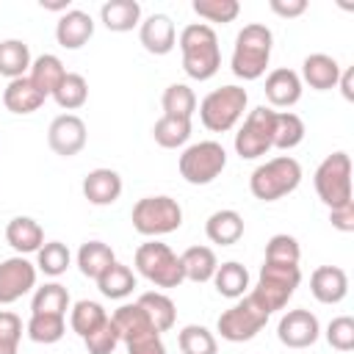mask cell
Returning a JSON list of instances; mask_svg holds the SVG:
<instances>
[{"mask_svg":"<svg viewBox=\"0 0 354 354\" xmlns=\"http://www.w3.org/2000/svg\"><path fill=\"white\" fill-rule=\"evenodd\" d=\"M180 53H183V69L194 80H210L221 66V50L218 36L205 22H191L177 36Z\"/></svg>","mask_w":354,"mask_h":354,"instance_id":"1","label":"cell"},{"mask_svg":"<svg viewBox=\"0 0 354 354\" xmlns=\"http://www.w3.org/2000/svg\"><path fill=\"white\" fill-rule=\"evenodd\" d=\"M271 47H274V33L271 28L260 25V22H249L238 30L235 36V47H232V75L241 80H257L266 75L268 58H271Z\"/></svg>","mask_w":354,"mask_h":354,"instance_id":"2","label":"cell"},{"mask_svg":"<svg viewBox=\"0 0 354 354\" xmlns=\"http://www.w3.org/2000/svg\"><path fill=\"white\" fill-rule=\"evenodd\" d=\"M301 183V163L290 155H277L260 163L249 177V191L260 202H277L293 194Z\"/></svg>","mask_w":354,"mask_h":354,"instance_id":"3","label":"cell"},{"mask_svg":"<svg viewBox=\"0 0 354 354\" xmlns=\"http://www.w3.org/2000/svg\"><path fill=\"white\" fill-rule=\"evenodd\" d=\"M301 282V268L299 266H285V263H263L257 285L249 290V296L271 315L288 304V299L296 293Z\"/></svg>","mask_w":354,"mask_h":354,"instance_id":"4","label":"cell"},{"mask_svg":"<svg viewBox=\"0 0 354 354\" xmlns=\"http://www.w3.org/2000/svg\"><path fill=\"white\" fill-rule=\"evenodd\" d=\"M246 102H249V94L241 86L230 83V86L213 88L199 102V119L210 133H227L241 122V116L246 111Z\"/></svg>","mask_w":354,"mask_h":354,"instance_id":"5","label":"cell"},{"mask_svg":"<svg viewBox=\"0 0 354 354\" xmlns=\"http://www.w3.org/2000/svg\"><path fill=\"white\" fill-rule=\"evenodd\" d=\"M133 230L147 235V238H158V235H169L174 230H180L183 224V207L177 199L160 194V196H144L133 205L130 213Z\"/></svg>","mask_w":354,"mask_h":354,"instance_id":"6","label":"cell"},{"mask_svg":"<svg viewBox=\"0 0 354 354\" xmlns=\"http://www.w3.org/2000/svg\"><path fill=\"white\" fill-rule=\"evenodd\" d=\"M315 194L318 199L332 210L351 202V158L348 152H332L326 155L315 169Z\"/></svg>","mask_w":354,"mask_h":354,"instance_id":"7","label":"cell"},{"mask_svg":"<svg viewBox=\"0 0 354 354\" xmlns=\"http://www.w3.org/2000/svg\"><path fill=\"white\" fill-rule=\"evenodd\" d=\"M136 268L158 288H180L185 282L180 257L160 241H147L136 249Z\"/></svg>","mask_w":354,"mask_h":354,"instance_id":"8","label":"cell"},{"mask_svg":"<svg viewBox=\"0 0 354 354\" xmlns=\"http://www.w3.org/2000/svg\"><path fill=\"white\" fill-rule=\"evenodd\" d=\"M227 166V152L218 141H196L183 149L177 169L180 177L191 185H207L213 183Z\"/></svg>","mask_w":354,"mask_h":354,"instance_id":"9","label":"cell"},{"mask_svg":"<svg viewBox=\"0 0 354 354\" xmlns=\"http://www.w3.org/2000/svg\"><path fill=\"white\" fill-rule=\"evenodd\" d=\"M268 321V313L246 293L241 296L230 310H224L216 321V329L224 340L230 343H243V340H252Z\"/></svg>","mask_w":354,"mask_h":354,"instance_id":"10","label":"cell"},{"mask_svg":"<svg viewBox=\"0 0 354 354\" xmlns=\"http://www.w3.org/2000/svg\"><path fill=\"white\" fill-rule=\"evenodd\" d=\"M274 108L257 105L254 111H249V116L243 119L241 130L235 133V152L243 160H254L260 155H266L271 149V136H274Z\"/></svg>","mask_w":354,"mask_h":354,"instance_id":"11","label":"cell"},{"mask_svg":"<svg viewBox=\"0 0 354 354\" xmlns=\"http://www.w3.org/2000/svg\"><path fill=\"white\" fill-rule=\"evenodd\" d=\"M86 141H88V130H86V122L77 113H61L47 127V144L61 158L77 155L86 147Z\"/></svg>","mask_w":354,"mask_h":354,"instance_id":"12","label":"cell"},{"mask_svg":"<svg viewBox=\"0 0 354 354\" xmlns=\"http://www.w3.org/2000/svg\"><path fill=\"white\" fill-rule=\"evenodd\" d=\"M33 288H36V266L28 257L14 254L0 263V304H14Z\"/></svg>","mask_w":354,"mask_h":354,"instance_id":"13","label":"cell"},{"mask_svg":"<svg viewBox=\"0 0 354 354\" xmlns=\"http://www.w3.org/2000/svg\"><path fill=\"white\" fill-rule=\"evenodd\" d=\"M321 324L310 310H288L277 324V337L288 348H307L318 340Z\"/></svg>","mask_w":354,"mask_h":354,"instance_id":"14","label":"cell"},{"mask_svg":"<svg viewBox=\"0 0 354 354\" xmlns=\"http://www.w3.org/2000/svg\"><path fill=\"white\" fill-rule=\"evenodd\" d=\"M138 39L144 44L147 53L152 55H166L174 50L177 44V30L169 14H149L141 25H138Z\"/></svg>","mask_w":354,"mask_h":354,"instance_id":"15","label":"cell"},{"mask_svg":"<svg viewBox=\"0 0 354 354\" xmlns=\"http://www.w3.org/2000/svg\"><path fill=\"white\" fill-rule=\"evenodd\" d=\"M91 36H94V19L80 8L64 11L55 22V41L64 50H80Z\"/></svg>","mask_w":354,"mask_h":354,"instance_id":"16","label":"cell"},{"mask_svg":"<svg viewBox=\"0 0 354 354\" xmlns=\"http://www.w3.org/2000/svg\"><path fill=\"white\" fill-rule=\"evenodd\" d=\"M263 91H266V100L271 102V108H290L301 100V77H299V72L279 66V69L268 72Z\"/></svg>","mask_w":354,"mask_h":354,"instance_id":"17","label":"cell"},{"mask_svg":"<svg viewBox=\"0 0 354 354\" xmlns=\"http://www.w3.org/2000/svg\"><path fill=\"white\" fill-rule=\"evenodd\" d=\"M83 196L97 205V207H105V205H113L119 196H122V177L119 171L113 169H91L86 177H83Z\"/></svg>","mask_w":354,"mask_h":354,"instance_id":"18","label":"cell"},{"mask_svg":"<svg viewBox=\"0 0 354 354\" xmlns=\"http://www.w3.org/2000/svg\"><path fill=\"white\" fill-rule=\"evenodd\" d=\"M310 293L321 304H340L348 293V277L337 266H318L310 277Z\"/></svg>","mask_w":354,"mask_h":354,"instance_id":"19","label":"cell"},{"mask_svg":"<svg viewBox=\"0 0 354 354\" xmlns=\"http://www.w3.org/2000/svg\"><path fill=\"white\" fill-rule=\"evenodd\" d=\"M343 66L326 55V53H313L301 61V83H307L310 88L315 91H329V88H337V77H340Z\"/></svg>","mask_w":354,"mask_h":354,"instance_id":"20","label":"cell"},{"mask_svg":"<svg viewBox=\"0 0 354 354\" xmlns=\"http://www.w3.org/2000/svg\"><path fill=\"white\" fill-rule=\"evenodd\" d=\"M44 94L30 83V77H17V80H8V86L3 88V105L6 111L17 113V116H28L33 111H39L44 105Z\"/></svg>","mask_w":354,"mask_h":354,"instance_id":"21","label":"cell"},{"mask_svg":"<svg viewBox=\"0 0 354 354\" xmlns=\"http://www.w3.org/2000/svg\"><path fill=\"white\" fill-rule=\"evenodd\" d=\"M6 241L8 246L17 252V254H30V252H39L41 243H44V230L36 218L30 216H14L8 224H6Z\"/></svg>","mask_w":354,"mask_h":354,"instance_id":"22","label":"cell"},{"mask_svg":"<svg viewBox=\"0 0 354 354\" xmlns=\"http://www.w3.org/2000/svg\"><path fill=\"white\" fill-rule=\"evenodd\" d=\"M205 235L210 243H218V246H232L243 238V216L232 207H224V210H216L207 216L205 221Z\"/></svg>","mask_w":354,"mask_h":354,"instance_id":"23","label":"cell"},{"mask_svg":"<svg viewBox=\"0 0 354 354\" xmlns=\"http://www.w3.org/2000/svg\"><path fill=\"white\" fill-rule=\"evenodd\" d=\"M100 19L113 33H127L141 25V3L138 0H108L100 8Z\"/></svg>","mask_w":354,"mask_h":354,"instance_id":"24","label":"cell"},{"mask_svg":"<svg viewBox=\"0 0 354 354\" xmlns=\"http://www.w3.org/2000/svg\"><path fill=\"white\" fill-rule=\"evenodd\" d=\"M111 321H113V326H116L122 343H130V340L144 337V335H149V332H158V329L152 326V321L147 318V313L141 310L138 301H136V304H122V307L111 315ZM158 335H160V332H158Z\"/></svg>","mask_w":354,"mask_h":354,"instance_id":"25","label":"cell"},{"mask_svg":"<svg viewBox=\"0 0 354 354\" xmlns=\"http://www.w3.org/2000/svg\"><path fill=\"white\" fill-rule=\"evenodd\" d=\"M64 75H66V69H64L61 58L53 55V53H44V55L33 58V64H30V69H28L30 83H33L44 97H53V91L61 86Z\"/></svg>","mask_w":354,"mask_h":354,"instance_id":"26","label":"cell"},{"mask_svg":"<svg viewBox=\"0 0 354 354\" xmlns=\"http://www.w3.org/2000/svg\"><path fill=\"white\" fill-rule=\"evenodd\" d=\"M180 266H183V277L185 279L210 282L216 268H218V260H216V252L210 246H188L180 254Z\"/></svg>","mask_w":354,"mask_h":354,"instance_id":"27","label":"cell"},{"mask_svg":"<svg viewBox=\"0 0 354 354\" xmlns=\"http://www.w3.org/2000/svg\"><path fill=\"white\" fill-rule=\"evenodd\" d=\"M30 47L22 39H3L0 41V75L8 80L25 77L30 69Z\"/></svg>","mask_w":354,"mask_h":354,"instance_id":"28","label":"cell"},{"mask_svg":"<svg viewBox=\"0 0 354 354\" xmlns=\"http://www.w3.org/2000/svg\"><path fill=\"white\" fill-rule=\"evenodd\" d=\"M116 263V254H113V249L108 246V243H102V241H86L80 249H77V268H80V274L83 277H88V279H100V274L108 268V266H113Z\"/></svg>","mask_w":354,"mask_h":354,"instance_id":"29","label":"cell"},{"mask_svg":"<svg viewBox=\"0 0 354 354\" xmlns=\"http://www.w3.org/2000/svg\"><path fill=\"white\" fill-rule=\"evenodd\" d=\"M213 285H216V290H218L224 299H241V296H246V290H249V271H246V266H241L238 260H227V263H221V266L216 268Z\"/></svg>","mask_w":354,"mask_h":354,"instance_id":"30","label":"cell"},{"mask_svg":"<svg viewBox=\"0 0 354 354\" xmlns=\"http://www.w3.org/2000/svg\"><path fill=\"white\" fill-rule=\"evenodd\" d=\"M138 304L141 310L147 313V318L152 321V326L158 332H169L177 321V307L174 301L166 296V293H158V290H149V293H141L138 296Z\"/></svg>","mask_w":354,"mask_h":354,"instance_id":"31","label":"cell"},{"mask_svg":"<svg viewBox=\"0 0 354 354\" xmlns=\"http://www.w3.org/2000/svg\"><path fill=\"white\" fill-rule=\"evenodd\" d=\"M97 288H100V293H102L105 299H124V296H130L133 288H136V274H133L124 263L116 260L113 266H108V268L100 274Z\"/></svg>","mask_w":354,"mask_h":354,"instance_id":"32","label":"cell"},{"mask_svg":"<svg viewBox=\"0 0 354 354\" xmlns=\"http://www.w3.org/2000/svg\"><path fill=\"white\" fill-rule=\"evenodd\" d=\"M304 141V122L293 111H277L274 113V136L271 147L277 149H293Z\"/></svg>","mask_w":354,"mask_h":354,"instance_id":"33","label":"cell"},{"mask_svg":"<svg viewBox=\"0 0 354 354\" xmlns=\"http://www.w3.org/2000/svg\"><path fill=\"white\" fill-rule=\"evenodd\" d=\"M152 138L158 147L163 149H177L191 138V119H180V116H160L152 124Z\"/></svg>","mask_w":354,"mask_h":354,"instance_id":"34","label":"cell"},{"mask_svg":"<svg viewBox=\"0 0 354 354\" xmlns=\"http://www.w3.org/2000/svg\"><path fill=\"white\" fill-rule=\"evenodd\" d=\"M105 321H108L105 307H102L100 301H91V299H80V301H75L72 315H69V326H72V332L80 335V337L91 335V332H94L97 326H102Z\"/></svg>","mask_w":354,"mask_h":354,"instance_id":"35","label":"cell"},{"mask_svg":"<svg viewBox=\"0 0 354 354\" xmlns=\"http://www.w3.org/2000/svg\"><path fill=\"white\" fill-rule=\"evenodd\" d=\"M69 310V290L61 282H47L36 288L30 313H47V315H66Z\"/></svg>","mask_w":354,"mask_h":354,"instance_id":"36","label":"cell"},{"mask_svg":"<svg viewBox=\"0 0 354 354\" xmlns=\"http://www.w3.org/2000/svg\"><path fill=\"white\" fill-rule=\"evenodd\" d=\"M25 332H28V337H30L33 343H44V346H50V343H58V340L64 337V332H66V321H64V315L30 313Z\"/></svg>","mask_w":354,"mask_h":354,"instance_id":"37","label":"cell"},{"mask_svg":"<svg viewBox=\"0 0 354 354\" xmlns=\"http://www.w3.org/2000/svg\"><path fill=\"white\" fill-rule=\"evenodd\" d=\"M160 105H163V116L191 119L194 111H196V94L185 83H171V86H166V91L160 97Z\"/></svg>","mask_w":354,"mask_h":354,"instance_id":"38","label":"cell"},{"mask_svg":"<svg viewBox=\"0 0 354 354\" xmlns=\"http://www.w3.org/2000/svg\"><path fill=\"white\" fill-rule=\"evenodd\" d=\"M53 100H55L58 108H64V111H77V108H83L86 100H88V83H86V77L77 75V72H66L64 80H61V86L53 91Z\"/></svg>","mask_w":354,"mask_h":354,"instance_id":"39","label":"cell"},{"mask_svg":"<svg viewBox=\"0 0 354 354\" xmlns=\"http://www.w3.org/2000/svg\"><path fill=\"white\" fill-rule=\"evenodd\" d=\"M177 346H180L183 354H216L218 351L216 335L207 326H199V324L183 326L177 332Z\"/></svg>","mask_w":354,"mask_h":354,"instance_id":"40","label":"cell"},{"mask_svg":"<svg viewBox=\"0 0 354 354\" xmlns=\"http://www.w3.org/2000/svg\"><path fill=\"white\" fill-rule=\"evenodd\" d=\"M72 263V254H69V246L61 243V241H47L41 243V249L36 252V268L44 271L47 277H61Z\"/></svg>","mask_w":354,"mask_h":354,"instance_id":"41","label":"cell"},{"mask_svg":"<svg viewBox=\"0 0 354 354\" xmlns=\"http://www.w3.org/2000/svg\"><path fill=\"white\" fill-rule=\"evenodd\" d=\"M191 8H194L196 17L205 19V25H207V22H221V25H227V22H232V19L241 14V3H238V0H194Z\"/></svg>","mask_w":354,"mask_h":354,"instance_id":"42","label":"cell"},{"mask_svg":"<svg viewBox=\"0 0 354 354\" xmlns=\"http://www.w3.org/2000/svg\"><path fill=\"white\" fill-rule=\"evenodd\" d=\"M301 249L299 241L288 232H277L266 243V263H285V266H299Z\"/></svg>","mask_w":354,"mask_h":354,"instance_id":"43","label":"cell"},{"mask_svg":"<svg viewBox=\"0 0 354 354\" xmlns=\"http://www.w3.org/2000/svg\"><path fill=\"white\" fill-rule=\"evenodd\" d=\"M326 343L343 354L354 351V318L351 315H337L326 326Z\"/></svg>","mask_w":354,"mask_h":354,"instance_id":"44","label":"cell"},{"mask_svg":"<svg viewBox=\"0 0 354 354\" xmlns=\"http://www.w3.org/2000/svg\"><path fill=\"white\" fill-rule=\"evenodd\" d=\"M83 343H86V351H88V354H113V348H116L122 340H119V332H116L111 315H108V321H105L102 326H97L91 335H86Z\"/></svg>","mask_w":354,"mask_h":354,"instance_id":"45","label":"cell"},{"mask_svg":"<svg viewBox=\"0 0 354 354\" xmlns=\"http://www.w3.org/2000/svg\"><path fill=\"white\" fill-rule=\"evenodd\" d=\"M22 340V318L11 310H0V354H17Z\"/></svg>","mask_w":354,"mask_h":354,"instance_id":"46","label":"cell"},{"mask_svg":"<svg viewBox=\"0 0 354 354\" xmlns=\"http://www.w3.org/2000/svg\"><path fill=\"white\" fill-rule=\"evenodd\" d=\"M124 346H127V354H166V346H163V340H160L158 332H149L144 337H136V340H130Z\"/></svg>","mask_w":354,"mask_h":354,"instance_id":"47","label":"cell"},{"mask_svg":"<svg viewBox=\"0 0 354 354\" xmlns=\"http://www.w3.org/2000/svg\"><path fill=\"white\" fill-rule=\"evenodd\" d=\"M268 8L282 19H296L307 11V0H271Z\"/></svg>","mask_w":354,"mask_h":354,"instance_id":"48","label":"cell"},{"mask_svg":"<svg viewBox=\"0 0 354 354\" xmlns=\"http://www.w3.org/2000/svg\"><path fill=\"white\" fill-rule=\"evenodd\" d=\"M329 221L340 232H354V202L340 205V207H332L329 210Z\"/></svg>","mask_w":354,"mask_h":354,"instance_id":"49","label":"cell"},{"mask_svg":"<svg viewBox=\"0 0 354 354\" xmlns=\"http://www.w3.org/2000/svg\"><path fill=\"white\" fill-rule=\"evenodd\" d=\"M337 86H340L343 97L351 102V100H354V69H351V66H346V69L340 72V77H337Z\"/></svg>","mask_w":354,"mask_h":354,"instance_id":"50","label":"cell"}]
</instances>
